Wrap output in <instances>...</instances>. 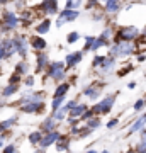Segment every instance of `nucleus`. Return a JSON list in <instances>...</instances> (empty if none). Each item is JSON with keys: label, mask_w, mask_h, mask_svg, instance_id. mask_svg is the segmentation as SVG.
Returning <instances> with one entry per match:
<instances>
[{"label": "nucleus", "mask_w": 146, "mask_h": 153, "mask_svg": "<svg viewBox=\"0 0 146 153\" xmlns=\"http://www.w3.org/2000/svg\"><path fill=\"white\" fill-rule=\"evenodd\" d=\"M117 124H119V119H117V117H114V119L107 121V129H114Z\"/></svg>", "instance_id": "obj_46"}, {"label": "nucleus", "mask_w": 146, "mask_h": 153, "mask_svg": "<svg viewBox=\"0 0 146 153\" xmlns=\"http://www.w3.org/2000/svg\"><path fill=\"white\" fill-rule=\"evenodd\" d=\"M131 70H133V66H131V65H127V66H124L122 70H119V71H117V75H119V76H124V75H127V71H131Z\"/></svg>", "instance_id": "obj_47"}, {"label": "nucleus", "mask_w": 146, "mask_h": 153, "mask_svg": "<svg viewBox=\"0 0 146 153\" xmlns=\"http://www.w3.org/2000/svg\"><path fill=\"white\" fill-rule=\"evenodd\" d=\"M61 138V133L58 131V129H54V131H51V133H46L43 136V140L39 141V148H49V146H53V145H56V141Z\"/></svg>", "instance_id": "obj_11"}, {"label": "nucleus", "mask_w": 146, "mask_h": 153, "mask_svg": "<svg viewBox=\"0 0 146 153\" xmlns=\"http://www.w3.org/2000/svg\"><path fill=\"white\" fill-rule=\"evenodd\" d=\"M66 100V97H53V100H51V104H49V107H51V111H58L60 107H63V102Z\"/></svg>", "instance_id": "obj_33"}, {"label": "nucleus", "mask_w": 146, "mask_h": 153, "mask_svg": "<svg viewBox=\"0 0 146 153\" xmlns=\"http://www.w3.org/2000/svg\"><path fill=\"white\" fill-rule=\"evenodd\" d=\"M29 46L36 51V53H41L44 49L48 48V41L43 38V36H39V34H34L29 38Z\"/></svg>", "instance_id": "obj_14"}, {"label": "nucleus", "mask_w": 146, "mask_h": 153, "mask_svg": "<svg viewBox=\"0 0 146 153\" xmlns=\"http://www.w3.org/2000/svg\"><path fill=\"white\" fill-rule=\"evenodd\" d=\"M56 123H58V121L54 119L53 116H48V117L41 123V126H39V131H43L44 134H46V133L54 131V129H56Z\"/></svg>", "instance_id": "obj_21"}, {"label": "nucleus", "mask_w": 146, "mask_h": 153, "mask_svg": "<svg viewBox=\"0 0 146 153\" xmlns=\"http://www.w3.org/2000/svg\"><path fill=\"white\" fill-rule=\"evenodd\" d=\"M114 68H116V58H114V56H105L104 63L99 66L97 70H99L100 75H107V73H110Z\"/></svg>", "instance_id": "obj_19"}, {"label": "nucleus", "mask_w": 146, "mask_h": 153, "mask_svg": "<svg viewBox=\"0 0 146 153\" xmlns=\"http://www.w3.org/2000/svg\"><path fill=\"white\" fill-rule=\"evenodd\" d=\"M46 78H49V80H53L56 83L65 82L68 78L65 61H49L48 68H46Z\"/></svg>", "instance_id": "obj_3"}, {"label": "nucleus", "mask_w": 146, "mask_h": 153, "mask_svg": "<svg viewBox=\"0 0 146 153\" xmlns=\"http://www.w3.org/2000/svg\"><path fill=\"white\" fill-rule=\"evenodd\" d=\"M0 61H2V60H0Z\"/></svg>", "instance_id": "obj_64"}, {"label": "nucleus", "mask_w": 146, "mask_h": 153, "mask_svg": "<svg viewBox=\"0 0 146 153\" xmlns=\"http://www.w3.org/2000/svg\"><path fill=\"white\" fill-rule=\"evenodd\" d=\"M97 5H99V0H87L85 9L87 10H93V9H97Z\"/></svg>", "instance_id": "obj_43"}, {"label": "nucleus", "mask_w": 146, "mask_h": 153, "mask_svg": "<svg viewBox=\"0 0 146 153\" xmlns=\"http://www.w3.org/2000/svg\"><path fill=\"white\" fill-rule=\"evenodd\" d=\"M34 153H46V150H44V148H39V150H36Z\"/></svg>", "instance_id": "obj_54"}, {"label": "nucleus", "mask_w": 146, "mask_h": 153, "mask_svg": "<svg viewBox=\"0 0 146 153\" xmlns=\"http://www.w3.org/2000/svg\"><path fill=\"white\" fill-rule=\"evenodd\" d=\"M19 19H21V26H24V27H29V26H33L34 22H36V19H38V16H36V10L34 9H24L22 10V14L19 16Z\"/></svg>", "instance_id": "obj_12"}, {"label": "nucleus", "mask_w": 146, "mask_h": 153, "mask_svg": "<svg viewBox=\"0 0 146 153\" xmlns=\"http://www.w3.org/2000/svg\"><path fill=\"white\" fill-rule=\"evenodd\" d=\"M136 53V44L129 43V41H116L114 44L109 46V56L117 58H127Z\"/></svg>", "instance_id": "obj_2"}, {"label": "nucleus", "mask_w": 146, "mask_h": 153, "mask_svg": "<svg viewBox=\"0 0 146 153\" xmlns=\"http://www.w3.org/2000/svg\"><path fill=\"white\" fill-rule=\"evenodd\" d=\"M141 36H143V38H146V26H145V29H143V33H141Z\"/></svg>", "instance_id": "obj_55"}, {"label": "nucleus", "mask_w": 146, "mask_h": 153, "mask_svg": "<svg viewBox=\"0 0 146 153\" xmlns=\"http://www.w3.org/2000/svg\"><path fill=\"white\" fill-rule=\"evenodd\" d=\"M90 117H93V112H92V111H90V109H88V111H87V112H85V114H83V116H82V117H80V121H88V119H90Z\"/></svg>", "instance_id": "obj_48"}, {"label": "nucleus", "mask_w": 146, "mask_h": 153, "mask_svg": "<svg viewBox=\"0 0 146 153\" xmlns=\"http://www.w3.org/2000/svg\"><path fill=\"white\" fill-rule=\"evenodd\" d=\"M70 141H71V138L70 136H66V134H61V138L56 141V152H60V153H66L68 152V148H70Z\"/></svg>", "instance_id": "obj_25"}, {"label": "nucleus", "mask_w": 146, "mask_h": 153, "mask_svg": "<svg viewBox=\"0 0 146 153\" xmlns=\"http://www.w3.org/2000/svg\"><path fill=\"white\" fill-rule=\"evenodd\" d=\"M80 41V33L78 31H71L68 36H66V43L68 44H75V43H78Z\"/></svg>", "instance_id": "obj_37"}, {"label": "nucleus", "mask_w": 146, "mask_h": 153, "mask_svg": "<svg viewBox=\"0 0 146 153\" xmlns=\"http://www.w3.org/2000/svg\"><path fill=\"white\" fill-rule=\"evenodd\" d=\"M43 136H44V133H43V131H39V129H36V131L29 133L27 140H29V143H31V145H39V141L43 140Z\"/></svg>", "instance_id": "obj_30"}, {"label": "nucleus", "mask_w": 146, "mask_h": 153, "mask_svg": "<svg viewBox=\"0 0 146 153\" xmlns=\"http://www.w3.org/2000/svg\"><path fill=\"white\" fill-rule=\"evenodd\" d=\"M2 44L5 46V60H10L14 55H17V39L16 36H5V38L0 39Z\"/></svg>", "instance_id": "obj_9"}, {"label": "nucleus", "mask_w": 146, "mask_h": 153, "mask_svg": "<svg viewBox=\"0 0 146 153\" xmlns=\"http://www.w3.org/2000/svg\"><path fill=\"white\" fill-rule=\"evenodd\" d=\"M139 141H146V128L139 131Z\"/></svg>", "instance_id": "obj_50"}, {"label": "nucleus", "mask_w": 146, "mask_h": 153, "mask_svg": "<svg viewBox=\"0 0 146 153\" xmlns=\"http://www.w3.org/2000/svg\"><path fill=\"white\" fill-rule=\"evenodd\" d=\"M85 153H97V152H95V150H87Z\"/></svg>", "instance_id": "obj_56"}, {"label": "nucleus", "mask_w": 146, "mask_h": 153, "mask_svg": "<svg viewBox=\"0 0 146 153\" xmlns=\"http://www.w3.org/2000/svg\"><path fill=\"white\" fill-rule=\"evenodd\" d=\"M51 116H53V117H54L56 121H63V119L66 117V116H68V111H66L65 107H60L58 111H54V112H53Z\"/></svg>", "instance_id": "obj_35"}, {"label": "nucleus", "mask_w": 146, "mask_h": 153, "mask_svg": "<svg viewBox=\"0 0 146 153\" xmlns=\"http://www.w3.org/2000/svg\"><path fill=\"white\" fill-rule=\"evenodd\" d=\"M104 17H105V12H104V10H99V9H93L92 21H95V22H100V21H104Z\"/></svg>", "instance_id": "obj_40"}, {"label": "nucleus", "mask_w": 146, "mask_h": 153, "mask_svg": "<svg viewBox=\"0 0 146 153\" xmlns=\"http://www.w3.org/2000/svg\"><path fill=\"white\" fill-rule=\"evenodd\" d=\"M44 97H46L44 90H41V92L39 90H31V92L24 94L19 102H21V105H26L29 102H44Z\"/></svg>", "instance_id": "obj_10"}, {"label": "nucleus", "mask_w": 146, "mask_h": 153, "mask_svg": "<svg viewBox=\"0 0 146 153\" xmlns=\"http://www.w3.org/2000/svg\"><path fill=\"white\" fill-rule=\"evenodd\" d=\"M9 2H10V0H0V5H7Z\"/></svg>", "instance_id": "obj_53"}, {"label": "nucleus", "mask_w": 146, "mask_h": 153, "mask_svg": "<svg viewBox=\"0 0 146 153\" xmlns=\"http://www.w3.org/2000/svg\"><path fill=\"white\" fill-rule=\"evenodd\" d=\"M48 65H49L48 53H46V51L36 53V70H34V73H43V71H46Z\"/></svg>", "instance_id": "obj_15"}, {"label": "nucleus", "mask_w": 146, "mask_h": 153, "mask_svg": "<svg viewBox=\"0 0 146 153\" xmlns=\"http://www.w3.org/2000/svg\"><path fill=\"white\" fill-rule=\"evenodd\" d=\"M105 2H109V0H99V4H105Z\"/></svg>", "instance_id": "obj_57"}, {"label": "nucleus", "mask_w": 146, "mask_h": 153, "mask_svg": "<svg viewBox=\"0 0 146 153\" xmlns=\"http://www.w3.org/2000/svg\"><path fill=\"white\" fill-rule=\"evenodd\" d=\"M5 133H0V150H4L5 148Z\"/></svg>", "instance_id": "obj_49"}, {"label": "nucleus", "mask_w": 146, "mask_h": 153, "mask_svg": "<svg viewBox=\"0 0 146 153\" xmlns=\"http://www.w3.org/2000/svg\"><path fill=\"white\" fill-rule=\"evenodd\" d=\"M0 109H2V104H0Z\"/></svg>", "instance_id": "obj_61"}, {"label": "nucleus", "mask_w": 146, "mask_h": 153, "mask_svg": "<svg viewBox=\"0 0 146 153\" xmlns=\"http://www.w3.org/2000/svg\"><path fill=\"white\" fill-rule=\"evenodd\" d=\"M114 104H116V94H110V95H105L102 100H99L97 104H93L90 111L93 112V116H104L112 111Z\"/></svg>", "instance_id": "obj_5"}, {"label": "nucleus", "mask_w": 146, "mask_h": 153, "mask_svg": "<svg viewBox=\"0 0 146 153\" xmlns=\"http://www.w3.org/2000/svg\"><path fill=\"white\" fill-rule=\"evenodd\" d=\"M136 153H146V152H136Z\"/></svg>", "instance_id": "obj_60"}, {"label": "nucleus", "mask_w": 146, "mask_h": 153, "mask_svg": "<svg viewBox=\"0 0 146 153\" xmlns=\"http://www.w3.org/2000/svg\"><path fill=\"white\" fill-rule=\"evenodd\" d=\"M19 88H21V85H12V83L5 85V87L2 88V99H9V97H12L14 94L19 92Z\"/></svg>", "instance_id": "obj_27"}, {"label": "nucleus", "mask_w": 146, "mask_h": 153, "mask_svg": "<svg viewBox=\"0 0 146 153\" xmlns=\"http://www.w3.org/2000/svg\"><path fill=\"white\" fill-rule=\"evenodd\" d=\"M44 102H29L26 105H21V111L24 114H41L44 111Z\"/></svg>", "instance_id": "obj_17"}, {"label": "nucleus", "mask_w": 146, "mask_h": 153, "mask_svg": "<svg viewBox=\"0 0 146 153\" xmlns=\"http://www.w3.org/2000/svg\"><path fill=\"white\" fill-rule=\"evenodd\" d=\"M95 41V36H85V46H83V53L92 49V44Z\"/></svg>", "instance_id": "obj_41"}, {"label": "nucleus", "mask_w": 146, "mask_h": 153, "mask_svg": "<svg viewBox=\"0 0 146 153\" xmlns=\"http://www.w3.org/2000/svg\"><path fill=\"white\" fill-rule=\"evenodd\" d=\"M82 60H83V51H71L65 56V65H66V70L68 68H75L76 65H80Z\"/></svg>", "instance_id": "obj_13"}, {"label": "nucleus", "mask_w": 146, "mask_h": 153, "mask_svg": "<svg viewBox=\"0 0 146 153\" xmlns=\"http://www.w3.org/2000/svg\"><path fill=\"white\" fill-rule=\"evenodd\" d=\"M76 104H78V102H76V99H71V100H68V102H66V104L63 105V107H65V109L68 111V112H70V111L73 109V107H75Z\"/></svg>", "instance_id": "obj_44"}, {"label": "nucleus", "mask_w": 146, "mask_h": 153, "mask_svg": "<svg viewBox=\"0 0 146 153\" xmlns=\"http://www.w3.org/2000/svg\"><path fill=\"white\" fill-rule=\"evenodd\" d=\"M17 39V55L21 56L22 60H27V55H29V39L26 38V34H16Z\"/></svg>", "instance_id": "obj_8"}, {"label": "nucleus", "mask_w": 146, "mask_h": 153, "mask_svg": "<svg viewBox=\"0 0 146 153\" xmlns=\"http://www.w3.org/2000/svg\"><path fill=\"white\" fill-rule=\"evenodd\" d=\"M22 83H24L27 88L34 87V85H36V76H34L33 73H29V75H26L24 78H22Z\"/></svg>", "instance_id": "obj_36"}, {"label": "nucleus", "mask_w": 146, "mask_h": 153, "mask_svg": "<svg viewBox=\"0 0 146 153\" xmlns=\"http://www.w3.org/2000/svg\"><path fill=\"white\" fill-rule=\"evenodd\" d=\"M87 111H88V105H87V104H83V102H82V104H76L75 107H73L70 112H68V117H73V119H80V117L85 114Z\"/></svg>", "instance_id": "obj_22"}, {"label": "nucleus", "mask_w": 146, "mask_h": 153, "mask_svg": "<svg viewBox=\"0 0 146 153\" xmlns=\"http://www.w3.org/2000/svg\"><path fill=\"white\" fill-rule=\"evenodd\" d=\"M66 153H70V152H66Z\"/></svg>", "instance_id": "obj_62"}, {"label": "nucleus", "mask_w": 146, "mask_h": 153, "mask_svg": "<svg viewBox=\"0 0 146 153\" xmlns=\"http://www.w3.org/2000/svg\"><path fill=\"white\" fill-rule=\"evenodd\" d=\"M83 95L88 97L90 100H97L100 97V94H102V83H92V85H87L83 88Z\"/></svg>", "instance_id": "obj_16"}, {"label": "nucleus", "mask_w": 146, "mask_h": 153, "mask_svg": "<svg viewBox=\"0 0 146 153\" xmlns=\"http://www.w3.org/2000/svg\"><path fill=\"white\" fill-rule=\"evenodd\" d=\"M145 105H146V99H138L134 102V105H133V109H134V112H141V111L145 109Z\"/></svg>", "instance_id": "obj_38"}, {"label": "nucleus", "mask_w": 146, "mask_h": 153, "mask_svg": "<svg viewBox=\"0 0 146 153\" xmlns=\"http://www.w3.org/2000/svg\"><path fill=\"white\" fill-rule=\"evenodd\" d=\"M22 78H24V76H21L19 73H16V71H14V73L9 76V83H12V85H21Z\"/></svg>", "instance_id": "obj_39"}, {"label": "nucleus", "mask_w": 146, "mask_h": 153, "mask_svg": "<svg viewBox=\"0 0 146 153\" xmlns=\"http://www.w3.org/2000/svg\"><path fill=\"white\" fill-rule=\"evenodd\" d=\"M146 128V112H143V114L139 116V117H136V121L131 124L129 131H127V134H134V133H139L141 129H145Z\"/></svg>", "instance_id": "obj_20"}, {"label": "nucleus", "mask_w": 146, "mask_h": 153, "mask_svg": "<svg viewBox=\"0 0 146 153\" xmlns=\"http://www.w3.org/2000/svg\"><path fill=\"white\" fill-rule=\"evenodd\" d=\"M104 60H105V56L95 55V56H93V60H92V68H99V66L104 63Z\"/></svg>", "instance_id": "obj_42"}, {"label": "nucleus", "mask_w": 146, "mask_h": 153, "mask_svg": "<svg viewBox=\"0 0 146 153\" xmlns=\"http://www.w3.org/2000/svg\"><path fill=\"white\" fill-rule=\"evenodd\" d=\"M107 46H110V43H107V41L102 39L100 36H97L95 41H93V44H92V49H90V51H99L100 48H107Z\"/></svg>", "instance_id": "obj_31"}, {"label": "nucleus", "mask_w": 146, "mask_h": 153, "mask_svg": "<svg viewBox=\"0 0 146 153\" xmlns=\"http://www.w3.org/2000/svg\"><path fill=\"white\" fill-rule=\"evenodd\" d=\"M100 124H102V121H100V116H93V117H90L88 121H85V126L88 128V129H92V131L99 129V128H100Z\"/></svg>", "instance_id": "obj_29"}, {"label": "nucleus", "mask_w": 146, "mask_h": 153, "mask_svg": "<svg viewBox=\"0 0 146 153\" xmlns=\"http://www.w3.org/2000/svg\"><path fill=\"white\" fill-rule=\"evenodd\" d=\"M19 26H21V19H19V16L14 10L5 9L2 12V17H0V34L9 36L10 33L17 31Z\"/></svg>", "instance_id": "obj_1"}, {"label": "nucleus", "mask_w": 146, "mask_h": 153, "mask_svg": "<svg viewBox=\"0 0 146 153\" xmlns=\"http://www.w3.org/2000/svg\"><path fill=\"white\" fill-rule=\"evenodd\" d=\"M114 36H116V33H114V29H112V27H105L102 33H100V38L105 39L107 43H110V39H112Z\"/></svg>", "instance_id": "obj_34"}, {"label": "nucleus", "mask_w": 146, "mask_h": 153, "mask_svg": "<svg viewBox=\"0 0 146 153\" xmlns=\"http://www.w3.org/2000/svg\"><path fill=\"white\" fill-rule=\"evenodd\" d=\"M141 33L139 29L134 27V26H121L116 33V41H129V43H134L136 39H139Z\"/></svg>", "instance_id": "obj_6"}, {"label": "nucleus", "mask_w": 146, "mask_h": 153, "mask_svg": "<svg viewBox=\"0 0 146 153\" xmlns=\"http://www.w3.org/2000/svg\"><path fill=\"white\" fill-rule=\"evenodd\" d=\"M0 75H2V73H0Z\"/></svg>", "instance_id": "obj_63"}, {"label": "nucleus", "mask_w": 146, "mask_h": 153, "mask_svg": "<svg viewBox=\"0 0 146 153\" xmlns=\"http://www.w3.org/2000/svg\"><path fill=\"white\" fill-rule=\"evenodd\" d=\"M2 153H16V145H14V143L5 145V148L2 150Z\"/></svg>", "instance_id": "obj_45"}, {"label": "nucleus", "mask_w": 146, "mask_h": 153, "mask_svg": "<svg viewBox=\"0 0 146 153\" xmlns=\"http://www.w3.org/2000/svg\"><path fill=\"white\" fill-rule=\"evenodd\" d=\"M82 5H83V0H66L65 2V9H70V10H80Z\"/></svg>", "instance_id": "obj_32"}, {"label": "nucleus", "mask_w": 146, "mask_h": 153, "mask_svg": "<svg viewBox=\"0 0 146 153\" xmlns=\"http://www.w3.org/2000/svg\"><path fill=\"white\" fill-rule=\"evenodd\" d=\"M80 17V10H70V9H63L60 10V14L56 16V21H54V26L56 27H63L68 22H73Z\"/></svg>", "instance_id": "obj_7"}, {"label": "nucleus", "mask_w": 146, "mask_h": 153, "mask_svg": "<svg viewBox=\"0 0 146 153\" xmlns=\"http://www.w3.org/2000/svg\"><path fill=\"white\" fill-rule=\"evenodd\" d=\"M102 153H110V152H109V150H104V152Z\"/></svg>", "instance_id": "obj_58"}, {"label": "nucleus", "mask_w": 146, "mask_h": 153, "mask_svg": "<svg viewBox=\"0 0 146 153\" xmlns=\"http://www.w3.org/2000/svg\"><path fill=\"white\" fill-rule=\"evenodd\" d=\"M70 88H71V83L70 82L58 83V87L53 90V97H66V94L70 92Z\"/></svg>", "instance_id": "obj_23"}, {"label": "nucleus", "mask_w": 146, "mask_h": 153, "mask_svg": "<svg viewBox=\"0 0 146 153\" xmlns=\"http://www.w3.org/2000/svg\"><path fill=\"white\" fill-rule=\"evenodd\" d=\"M14 71H16V73H19L21 76L29 75V63H27V60H21V61H17L16 66H14Z\"/></svg>", "instance_id": "obj_26"}, {"label": "nucleus", "mask_w": 146, "mask_h": 153, "mask_svg": "<svg viewBox=\"0 0 146 153\" xmlns=\"http://www.w3.org/2000/svg\"><path fill=\"white\" fill-rule=\"evenodd\" d=\"M51 24H53L51 19H49V17H44V19L36 22L34 31H36V34H39V36H44V34H48L49 31H51Z\"/></svg>", "instance_id": "obj_18"}, {"label": "nucleus", "mask_w": 146, "mask_h": 153, "mask_svg": "<svg viewBox=\"0 0 146 153\" xmlns=\"http://www.w3.org/2000/svg\"><path fill=\"white\" fill-rule=\"evenodd\" d=\"M145 60H146V56H145V55H139V56H138V61H139V63H143Z\"/></svg>", "instance_id": "obj_52"}, {"label": "nucleus", "mask_w": 146, "mask_h": 153, "mask_svg": "<svg viewBox=\"0 0 146 153\" xmlns=\"http://www.w3.org/2000/svg\"><path fill=\"white\" fill-rule=\"evenodd\" d=\"M0 99H2V88H0Z\"/></svg>", "instance_id": "obj_59"}, {"label": "nucleus", "mask_w": 146, "mask_h": 153, "mask_svg": "<svg viewBox=\"0 0 146 153\" xmlns=\"http://www.w3.org/2000/svg\"><path fill=\"white\" fill-rule=\"evenodd\" d=\"M127 88H129V90H134V88H136V82H129V83H127Z\"/></svg>", "instance_id": "obj_51"}, {"label": "nucleus", "mask_w": 146, "mask_h": 153, "mask_svg": "<svg viewBox=\"0 0 146 153\" xmlns=\"http://www.w3.org/2000/svg\"><path fill=\"white\" fill-rule=\"evenodd\" d=\"M16 123H17V116L9 117V119H5V121H2V123H0V133H5V131H9V129H12Z\"/></svg>", "instance_id": "obj_28"}, {"label": "nucleus", "mask_w": 146, "mask_h": 153, "mask_svg": "<svg viewBox=\"0 0 146 153\" xmlns=\"http://www.w3.org/2000/svg\"><path fill=\"white\" fill-rule=\"evenodd\" d=\"M121 10V0H109L104 4V12L105 14H117Z\"/></svg>", "instance_id": "obj_24"}, {"label": "nucleus", "mask_w": 146, "mask_h": 153, "mask_svg": "<svg viewBox=\"0 0 146 153\" xmlns=\"http://www.w3.org/2000/svg\"><path fill=\"white\" fill-rule=\"evenodd\" d=\"M38 19H44V17H51V16H58L60 14V2L58 0H43L38 7H34Z\"/></svg>", "instance_id": "obj_4"}]
</instances>
